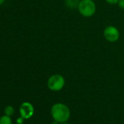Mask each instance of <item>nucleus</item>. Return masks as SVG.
Segmentation results:
<instances>
[{
	"label": "nucleus",
	"instance_id": "nucleus-1",
	"mask_svg": "<svg viewBox=\"0 0 124 124\" xmlns=\"http://www.w3.org/2000/svg\"><path fill=\"white\" fill-rule=\"evenodd\" d=\"M51 115L53 119L58 123H63L69 120L70 110L67 105L62 103H56L51 108Z\"/></svg>",
	"mask_w": 124,
	"mask_h": 124
},
{
	"label": "nucleus",
	"instance_id": "nucleus-2",
	"mask_svg": "<svg viewBox=\"0 0 124 124\" xmlns=\"http://www.w3.org/2000/svg\"><path fill=\"white\" fill-rule=\"evenodd\" d=\"M78 8L80 14L85 18L93 16L96 11V4L92 0H81Z\"/></svg>",
	"mask_w": 124,
	"mask_h": 124
},
{
	"label": "nucleus",
	"instance_id": "nucleus-3",
	"mask_svg": "<svg viewBox=\"0 0 124 124\" xmlns=\"http://www.w3.org/2000/svg\"><path fill=\"white\" fill-rule=\"evenodd\" d=\"M65 85V79L61 75L55 74L51 75L47 80V87L53 91H61Z\"/></svg>",
	"mask_w": 124,
	"mask_h": 124
},
{
	"label": "nucleus",
	"instance_id": "nucleus-4",
	"mask_svg": "<svg viewBox=\"0 0 124 124\" xmlns=\"http://www.w3.org/2000/svg\"><path fill=\"white\" fill-rule=\"evenodd\" d=\"M103 34L105 39L109 42H115L120 38L119 30L114 26H107L104 30Z\"/></svg>",
	"mask_w": 124,
	"mask_h": 124
},
{
	"label": "nucleus",
	"instance_id": "nucleus-5",
	"mask_svg": "<svg viewBox=\"0 0 124 124\" xmlns=\"http://www.w3.org/2000/svg\"><path fill=\"white\" fill-rule=\"evenodd\" d=\"M20 114L24 119H29L34 115V107L29 102H23L20 106Z\"/></svg>",
	"mask_w": 124,
	"mask_h": 124
},
{
	"label": "nucleus",
	"instance_id": "nucleus-6",
	"mask_svg": "<svg viewBox=\"0 0 124 124\" xmlns=\"http://www.w3.org/2000/svg\"><path fill=\"white\" fill-rule=\"evenodd\" d=\"M80 0H65V4L68 8H78Z\"/></svg>",
	"mask_w": 124,
	"mask_h": 124
},
{
	"label": "nucleus",
	"instance_id": "nucleus-7",
	"mask_svg": "<svg viewBox=\"0 0 124 124\" xmlns=\"http://www.w3.org/2000/svg\"><path fill=\"white\" fill-rule=\"evenodd\" d=\"M0 124H13V121L10 116L5 115L0 117Z\"/></svg>",
	"mask_w": 124,
	"mask_h": 124
},
{
	"label": "nucleus",
	"instance_id": "nucleus-8",
	"mask_svg": "<svg viewBox=\"0 0 124 124\" xmlns=\"http://www.w3.org/2000/svg\"><path fill=\"white\" fill-rule=\"evenodd\" d=\"M15 112V109L13 108V107L9 105V106H7L5 109V114L8 116H10L11 117Z\"/></svg>",
	"mask_w": 124,
	"mask_h": 124
},
{
	"label": "nucleus",
	"instance_id": "nucleus-9",
	"mask_svg": "<svg viewBox=\"0 0 124 124\" xmlns=\"http://www.w3.org/2000/svg\"><path fill=\"white\" fill-rule=\"evenodd\" d=\"M105 1L109 5H116L118 3L119 0H105Z\"/></svg>",
	"mask_w": 124,
	"mask_h": 124
},
{
	"label": "nucleus",
	"instance_id": "nucleus-10",
	"mask_svg": "<svg viewBox=\"0 0 124 124\" xmlns=\"http://www.w3.org/2000/svg\"><path fill=\"white\" fill-rule=\"evenodd\" d=\"M117 5H118V7L120 9L124 10V0H119Z\"/></svg>",
	"mask_w": 124,
	"mask_h": 124
},
{
	"label": "nucleus",
	"instance_id": "nucleus-11",
	"mask_svg": "<svg viewBox=\"0 0 124 124\" xmlns=\"http://www.w3.org/2000/svg\"><path fill=\"white\" fill-rule=\"evenodd\" d=\"M23 120H24V118L22 117L18 118V119H17V123H18V124H22V123H23Z\"/></svg>",
	"mask_w": 124,
	"mask_h": 124
},
{
	"label": "nucleus",
	"instance_id": "nucleus-12",
	"mask_svg": "<svg viewBox=\"0 0 124 124\" xmlns=\"http://www.w3.org/2000/svg\"><path fill=\"white\" fill-rule=\"evenodd\" d=\"M5 0H0V5H2L5 2Z\"/></svg>",
	"mask_w": 124,
	"mask_h": 124
},
{
	"label": "nucleus",
	"instance_id": "nucleus-13",
	"mask_svg": "<svg viewBox=\"0 0 124 124\" xmlns=\"http://www.w3.org/2000/svg\"><path fill=\"white\" fill-rule=\"evenodd\" d=\"M58 122H57L56 120H54V121H53V122L52 123V124H58Z\"/></svg>",
	"mask_w": 124,
	"mask_h": 124
},
{
	"label": "nucleus",
	"instance_id": "nucleus-14",
	"mask_svg": "<svg viewBox=\"0 0 124 124\" xmlns=\"http://www.w3.org/2000/svg\"><path fill=\"white\" fill-rule=\"evenodd\" d=\"M62 124H69V123H67L65 122V123H62Z\"/></svg>",
	"mask_w": 124,
	"mask_h": 124
},
{
	"label": "nucleus",
	"instance_id": "nucleus-15",
	"mask_svg": "<svg viewBox=\"0 0 124 124\" xmlns=\"http://www.w3.org/2000/svg\"><path fill=\"white\" fill-rule=\"evenodd\" d=\"M92 1H94V0H92Z\"/></svg>",
	"mask_w": 124,
	"mask_h": 124
}]
</instances>
